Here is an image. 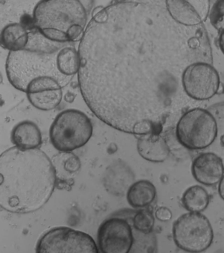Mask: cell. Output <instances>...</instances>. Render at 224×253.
<instances>
[{"label":"cell","instance_id":"cell-25","mask_svg":"<svg viewBox=\"0 0 224 253\" xmlns=\"http://www.w3.org/2000/svg\"><path fill=\"white\" fill-rule=\"evenodd\" d=\"M155 216L158 220L161 222H167V221L171 220L173 213L167 207H161L156 211Z\"/></svg>","mask_w":224,"mask_h":253},{"label":"cell","instance_id":"cell-17","mask_svg":"<svg viewBox=\"0 0 224 253\" xmlns=\"http://www.w3.org/2000/svg\"><path fill=\"white\" fill-rule=\"evenodd\" d=\"M157 190L153 183L148 180L137 181L130 187L127 193L128 203L134 208H144L153 202Z\"/></svg>","mask_w":224,"mask_h":253},{"label":"cell","instance_id":"cell-16","mask_svg":"<svg viewBox=\"0 0 224 253\" xmlns=\"http://www.w3.org/2000/svg\"><path fill=\"white\" fill-rule=\"evenodd\" d=\"M169 15L179 25L197 27L203 23L197 11L185 0H166Z\"/></svg>","mask_w":224,"mask_h":253},{"label":"cell","instance_id":"cell-18","mask_svg":"<svg viewBox=\"0 0 224 253\" xmlns=\"http://www.w3.org/2000/svg\"><path fill=\"white\" fill-rule=\"evenodd\" d=\"M56 172L57 181H69L77 174L81 167L79 157L70 152H61L55 155L52 161Z\"/></svg>","mask_w":224,"mask_h":253},{"label":"cell","instance_id":"cell-1","mask_svg":"<svg viewBox=\"0 0 224 253\" xmlns=\"http://www.w3.org/2000/svg\"><path fill=\"white\" fill-rule=\"evenodd\" d=\"M166 0H112L94 11L79 46L78 80L99 120L141 135L155 126Z\"/></svg>","mask_w":224,"mask_h":253},{"label":"cell","instance_id":"cell-4","mask_svg":"<svg viewBox=\"0 0 224 253\" xmlns=\"http://www.w3.org/2000/svg\"><path fill=\"white\" fill-rule=\"evenodd\" d=\"M57 53L58 51L51 53L29 50L9 51L6 61V73L9 83L15 88L25 92L32 80L49 76L59 80L65 87L73 78L66 77L59 71Z\"/></svg>","mask_w":224,"mask_h":253},{"label":"cell","instance_id":"cell-21","mask_svg":"<svg viewBox=\"0 0 224 253\" xmlns=\"http://www.w3.org/2000/svg\"><path fill=\"white\" fill-rule=\"evenodd\" d=\"M27 98L35 108L44 111L53 110L59 106L63 97L62 89H51L27 94Z\"/></svg>","mask_w":224,"mask_h":253},{"label":"cell","instance_id":"cell-6","mask_svg":"<svg viewBox=\"0 0 224 253\" xmlns=\"http://www.w3.org/2000/svg\"><path fill=\"white\" fill-rule=\"evenodd\" d=\"M218 131L217 120L213 115L205 109L195 108L180 118L176 134L180 144L185 148L199 150L213 144Z\"/></svg>","mask_w":224,"mask_h":253},{"label":"cell","instance_id":"cell-14","mask_svg":"<svg viewBox=\"0 0 224 253\" xmlns=\"http://www.w3.org/2000/svg\"><path fill=\"white\" fill-rule=\"evenodd\" d=\"M11 136L13 144L21 149H37L43 143L41 129L36 123L30 121L16 125L12 129Z\"/></svg>","mask_w":224,"mask_h":253},{"label":"cell","instance_id":"cell-23","mask_svg":"<svg viewBox=\"0 0 224 253\" xmlns=\"http://www.w3.org/2000/svg\"><path fill=\"white\" fill-rule=\"evenodd\" d=\"M212 25L221 31L224 28V0H218L214 4L209 14Z\"/></svg>","mask_w":224,"mask_h":253},{"label":"cell","instance_id":"cell-5","mask_svg":"<svg viewBox=\"0 0 224 253\" xmlns=\"http://www.w3.org/2000/svg\"><path fill=\"white\" fill-rule=\"evenodd\" d=\"M89 117L77 109H67L56 116L49 129L52 145L60 152H71L85 146L93 134Z\"/></svg>","mask_w":224,"mask_h":253},{"label":"cell","instance_id":"cell-27","mask_svg":"<svg viewBox=\"0 0 224 253\" xmlns=\"http://www.w3.org/2000/svg\"><path fill=\"white\" fill-rule=\"evenodd\" d=\"M219 193L220 196L224 200V175L219 183Z\"/></svg>","mask_w":224,"mask_h":253},{"label":"cell","instance_id":"cell-10","mask_svg":"<svg viewBox=\"0 0 224 253\" xmlns=\"http://www.w3.org/2000/svg\"><path fill=\"white\" fill-rule=\"evenodd\" d=\"M181 84L188 96L195 100L205 101L219 93L221 82L213 66L195 62L190 64L184 71Z\"/></svg>","mask_w":224,"mask_h":253},{"label":"cell","instance_id":"cell-11","mask_svg":"<svg viewBox=\"0 0 224 253\" xmlns=\"http://www.w3.org/2000/svg\"><path fill=\"white\" fill-rule=\"evenodd\" d=\"M192 174L200 184L212 186L219 184L224 175L223 159L214 153H205L192 163Z\"/></svg>","mask_w":224,"mask_h":253},{"label":"cell","instance_id":"cell-12","mask_svg":"<svg viewBox=\"0 0 224 253\" xmlns=\"http://www.w3.org/2000/svg\"><path fill=\"white\" fill-rule=\"evenodd\" d=\"M134 176L131 169L123 162L114 163L108 167L104 176V186L108 192L121 196L133 184Z\"/></svg>","mask_w":224,"mask_h":253},{"label":"cell","instance_id":"cell-24","mask_svg":"<svg viewBox=\"0 0 224 253\" xmlns=\"http://www.w3.org/2000/svg\"><path fill=\"white\" fill-rule=\"evenodd\" d=\"M185 1L197 11L203 22L207 19L211 11L210 0H185Z\"/></svg>","mask_w":224,"mask_h":253},{"label":"cell","instance_id":"cell-8","mask_svg":"<svg viewBox=\"0 0 224 253\" xmlns=\"http://www.w3.org/2000/svg\"><path fill=\"white\" fill-rule=\"evenodd\" d=\"M37 253H99L89 234L67 227H59L46 232L38 242Z\"/></svg>","mask_w":224,"mask_h":253},{"label":"cell","instance_id":"cell-3","mask_svg":"<svg viewBox=\"0 0 224 253\" xmlns=\"http://www.w3.org/2000/svg\"><path fill=\"white\" fill-rule=\"evenodd\" d=\"M33 17L37 31L57 43L77 41L87 27V11L81 0H41Z\"/></svg>","mask_w":224,"mask_h":253},{"label":"cell","instance_id":"cell-22","mask_svg":"<svg viewBox=\"0 0 224 253\" xmlns=\"http://www.w3.org/2000/svg\"><path fill=\"white\" fill-rule=\"evenodd\" d=\"M132 224L136 232L149 235L153 232L155 226V216L147 209L136 211L131 218Z\"/></svg>","mask_w":224,"mask_h":253},{"label":"cell","instance_id":"cell-19","mask_svg":"<svg viewBox=\"0 0 224 253\" xmlns=\"http://www.w3.org/2000/svg\"><path fill=\"white\" fill-rule=\"evenodd\" d=\"M181 200L183 207L189 212H201L209 206L210 197L205 188L197 185L187 189Z\"/></svg>","mask_w":224,"mask_h":253},{"label":"cell","instance_id":"cell-20","mask_svg":"<svg viewBox=\"0 0 224 253\" xmlns=\"http://www.w3.org/2000/svg\"><path fill=\"white\" fill-rule=\"evenodd\" d=\"M57 63L58 69L63 75L73 78L79 71V51L67 43L58 51Z\"/></svg>","mask_w":224,"mask_h":253},{"label":"cell","instance_id":"cell-2","mask_svg":"<svg viewBox=\"0 0 224 253\" xmlns=\"http://www.w3.org/2000/svg\"><path fill=\"white\" fill-rule=\"evenodd\" d=\"M0 205L8 212L39 211L51 197L57 183L55 167L39 148L11 147L0 157Z\"/></svg>","mask_w":224,"mask_h":253},{"label":"cell","instance_id":"cell-9","mask_svg":"<svg viewBox=\"0 0 224 253\" xmlns=\"http://www.w3.org/2000/svg\"><path fill=\"white\" fill-rule=\"evenodd\" d=\"M131 218L121 211L104 220L97 231V244L101 253H127L134 248V235Z\"/></svg>","mask_w":224,"mask_h":253},{"label":"cell","instance_id":"cell-7","mask_svg":"<svg viewBox=\"0 0 224 253\" xmlns=\"http://www.w3.org/2000/svg\"><path fill=\"white\" fill-rule=\"evenodd\" d=\"M173 233L176 245L187 252H205L213 242V227L201 212L181 215L174 224Z\"/></svg>","mask_w":224,"mask_h":253},{"label":"cell","instance_id":"cell-26","mask_svg":"<svg viewBox=\"0 0 224 253\" xmlns=\"http://www.w3.org/2000/svg\"><path fill=\"white\" fill-rule=\"evenodd\" d=\"M219 44L220 48L224 54V28L221 30V33L220 34Z\"/></svg>","mask_w":224,"mask_h":253},{"label":"cell","instance_id":"cell-13","mask_svg":"<svg viewBox=\"0 0 224 253\" xmlns=\"http://www.w3.org/2000/svg\"><path fill=\"white\" fill-rule=\"evenodd\" d=\"M138 153L142 158L152 163H163L170 155L169 145L157 133L140 135L137 143Z\"/></svg>","mask_w":224,"mask_h":253},{"label":"cell","instance_id":"cell-15","mask_svg":"<svg viewBox=\"0 0 224 253\" xmlns=\"http://www.w3.org/2000/svg\"><path fill=\"white\" fill-rule=\"evenodd\" d=\"M30 33L23 24H8L2 30L0 41L4 49L9 51L25 50L29 42Z\"/></svg>","mask_w":224,"mask_h":253}]
</instances>
